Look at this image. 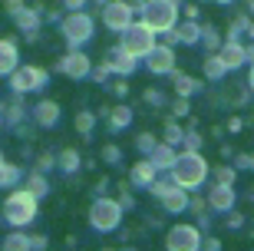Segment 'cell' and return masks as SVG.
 Returning <instances> with one entry per match:
<instances>
[{
	"instance_id": "cell-2",
	"label": "cell",
	"mask_w": 254,
	"mask_h": 251,
	"mask_svg": "<svg viewBox=\"0 0 254 251\" xmlns=\"http://www.w3.org/2000/svg\"><path fill=\"white\" fill-rule=\"evenodd\" d=\"M13 83H17V89H33V86L43 83V76H40V70H20V76Z\"/></svg>"
},
{
	"instance_id": "cell-3",
	"label": "cell",
	"mask_w": 254,
	"mask_h": 251,
	"mask_svg": "<svg viewBox=\"0 0 254 251\" xmlns=\"http://www.w3.org/2000/svg\"><path fill=\"white\" fill-rule=\"evenodd\" d=\"M13 63H17V50H13V43H0V73H7V70H13Z\"/></svg>"
},
{
	"instance_id": "cell-1",
	"label": "cell",
	"mask_w": 254,
	"mask_h": 251,
	"mask_svg": "<svg viewBox=\"0 0 254 251\" xmlns=\"http://www.w3.org/2000/svg\"><path fill=\"white\" fill-rule=\"evenodd\" d=\"M7 218L13 225L30 222V218H33V198H30V195H13L10 205H7Z\"/></svg>"
},
{
	"instance_id": "cell-4",
	"label": "cell",
	"mask_w": 254,
	"mask_h": 251,
	"mask_svg": "<svg viewBox=\"0 0 254 251\" xmlns=\"http://www.w3.org/2000/svg\"><path fill=\"white\" fill-rule=\"evenodd\" d=\"M3 248H7V251H27V242H23L20 235H10V238H7V245H3Z\"/></svg>"
}]
</instances>
